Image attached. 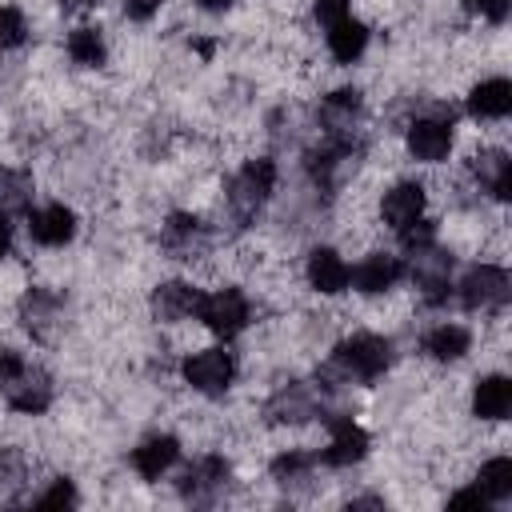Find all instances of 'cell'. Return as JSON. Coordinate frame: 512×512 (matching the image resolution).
I'll return each instance as SVG.
<instances>
[{
	"mask_svg": "<svg viewBox=\"0 0 512 512\" xmlns=\"http://www.w3.org/2000/svg\"><path fill=\"white\" fill-rule=\"evenodd\" d=\"M400 260L396 256H368L360 268H356V288L360 292H384L400 280Z\"/></svg>",
	"mask_w": 512,
	"mask_h": 512,
	"instance_id": "obj_16",
	"label": "cell"
},
{
	"mask_svg": "<svg viewBox=\"0 0 512 512\" xmlns=\"http://www.w3.org/2000/svg\"><path fill=\"white\" fill-rule=\"evenodd\" d=\"M364 44H368V32H364V24H356V20H340V24H332L328 28V52L340 60V64H352V60H360V52H364Z\"/></svg>",
	"mask_w": 512,
	"mask_h": 512,
	"instance_id": "obj_14",
	"label": "cell"
},
{
	"mask_svg": "<svg viewBox=\"0 0 512 512\" xmlns=\"http://www.w3.org/2000/svg\"><path fill=\"white\" fill-rule=\"evenodd\" d=\"M472 112L476 116H484V120H504L508 116V108H512V84L508 80H484V84H476V92H472Z\"/></svg>",
	"mask_w": 512,
	"mask_h": 512,
	"instance_id": "obj_12",
	"label": "cell"
},
{
	"mask_svg": "<svg viewBox=\"0 0 512 512\" xmlns=\"http://www.w3.org/2000/svg\"><path fill=\"white\" fill-rule=\"evenodd\" d=\"M24 376V360L16 352H0V380H16Z\"/></svg>",
	"mask_w": 512,
	"mask_h": 512,
	"instance_id": "obj_25",
	"label": "cell"
},
{
	"mask_svg": "<svg viewBox=\"0 0 512 512\" xmlns=\"http://www.w3.org/2000/svg\"><path fill=\"white\" fill-rule=\"evenodd\" d=\"M272 180H276V164H272V160H252V164H244V172L236 176L232 200H236L240 208H256V204L272 192Z\"/></svg>",
	"mask_w": 512,
	"mask_h": 512,
	"instance_id": "obj_7",
	"label": "cell"
},
{
	"mask_svg": "<svg viewBox=\"0 0 512 512\" xmlns=\"http://www.w3.org/2000/svg\"><path fill=\"white\" fill-rule=\"evenodd\" d=\"M460 296H464V304H468V308L504 304V300H508V272H504V268L484 264V268L468 272V280L460 284Z\"/></svg>",
	"mask_w": 512,
	"mask_h": 512,
	"instance_id": "obj_4",
	"label": "cell"
},
{
	"mask_svg": "<svg viewBox=\"0 0 512 512\" xmlns=\"http://www.w3.org/2000/svg\"><path fill=\"white\" fill-rule=\"evenodd\" d=\"M308 280H312V288H316V292L336 296V292H344V288H348L352 272H348V264H344L336 252L320 248V252H312V260H308Z\"/></svg>",
	"mask_w": 512,
	"mask_h": 512,
	"instance_id": "obj_9",
	"label": "cell"
},
{
	"mask_svg": "<svg viewBox=\"0 0 512 512\" xmlns=\"http://www.w3.org/2000/svg\"><path fill=\"white\" fill-rule=\"evenodd\" d=\"M472 408L480 420H504L508 408H512V384L504 376H484L476 384V396H472Z\"/></svg>",
	"mask_w": 512,
	"mask_h": 512,
	"instance_id": "obj_11",
	"label": "cell"
},
{
	"mask_svg": "<svg viewBox=\"0 0 512 512\" xmlns=\"http://www.w3.org/2000/svg\"><path fill=\"white\" fill-rule=\"evenodd\" d=\"M480 492H484L488 500L512 496V460H508V456H496V460H488V464L480 468Z\"/></svg>",
	"mask_w": 512,
	"mask_h": 512,
	"instance_id": "obj_18",
	"label": "cell"
},
{
	"mask_svg": "<svg viewBox=\"0 0 512 512\" xmlns=\"http://www.w3.org/2000/svg\"><path fill=\"white\" fill-rule=\"evenodd\" d=\"M196 304H200V292L188 288V284H164L152 296V308H156L160 320H184V316L196 312Z\"/></svg>",
	"mask_w": 512,
	"mask_h": 512,
	"instance_id": "obj_15",
	"label": "cell"
},
{
	"mask_svg": "<svg viewBox=\"0 0 512 512\" xmlns=\"http://www.w3.org/2000/svg\"><path fill=\"white\" fill-rule=\"evenodd\" d=\"M344 16H348V0H316V20H320L324 28L340 24Z\"/></svg>",
	"mask_w": 512,
	"mask_h": 512,
	"instance_id": "obj_22",
	"label": "cell"
},
{
	"mask_svg": "<svg viewBox=\"0 0 512 512\" xmlns=\"http://www.w3.org/2000/svg\"><path fill=\"white\" fill-rule=\"evenodd\" d=\"M340 360H344L356 376L372 380V376H380V372L388 368V340H384V336H368V332H360V336H352V340L344 344Z\"/></svg>",
	"mask_w": 512,
	"mask_h": 512,
	"instance_id": "obj_3",
	"label": "cell"
},
{
	"mask_svg": "<svg viewBox=\"0 0 512 512\" xmlns=\"http://www.w3.org/2000/svg\"><path fill=\"white\" fill-rule=\"evenodd\" d=\"M364 452H368V436L352 420H336L332 424V444L324 448V464L344 468V464H356Z\"/></svg>",
	"mask_w": 512,
	"mask_h": 512,
	"instance_id": "obj_10",
	"label": "cell"
},
{
	"mask_svg": "<svg viewBox=\"0 0 512 512\" xmlns=\"http://www.w3.org/2000/svg\"><path fill=\"white\" fill-rule=\"evenodd\" d=\"M200 4H204V8H228L232 0H200Z\"/></svg>",
	"mask_w": 512,
	"mask_h": 512,
	"instance_id": "obj_27",
	"label": "cell"
},
{
	"mask_svg": "<svg viewBox=\"0 0 512 512\" xmlns=\"http://www.w3.org/2000/svg\"><path fill=\"white\" fill-rule=\"evenodd\" d=\"M68 56H72L76 64H88V68H96V64L104 60V44H100V32H96V28H76V32L68 36Z\"/></svg>",
	"mask_w": 512,
	"mask_h": 512,
	"instance_id": "obj_19",
	"label": "cell"
},
{
	"mask_svg": "<svg viewBox=\"0 0 512 512\" xmlns=\"http://www.w3.org/2000/svg\"><path fill=\"white\" fill-rule=\"evenodd\" d=\"M424 348H428L436 360H456V356H464V352H468V332H464V328H456V324H440V328H432V332H428Z\"/></svg>",
	"mask_w": 512,
	"mask_h": 512,
	"instance_id": "obj_17",
	"label": "cell"
},
{
	"mask_svg": "<svg viewBox=\"0 0 512 512\" xmlns=\"http://www.w3.org/2000/svg\"><path fill=\"white\" fill-rule=\"evenodd\" d=\"M420 208H424V188H420V184H396V188L384 192V204H380L384 220H388L396 232H400L404 224H412V220L420 216Z\"/></svg>",
	"mask_w": 512,
	"mask_h": 512,
	"instance_id": "obj_8",
	"label": "cell"
},
{
	"mask_svg": "<svg viewBox=\"0 0 512 512\" xmlns=\"http://www.w3.org/2000/svg\"><path fill=\"white\" fill-rule=\"evenodd\" d=\"M128 20H152L160 12V0H124Z\"/></svg>",
	"mask_w": 512,
	"mask_h": 512,
	"instance_id": "obj_23",
	"label": "cell"
},
{
	"mask_svg": "<svg viewBox=\"0 0 512 512\" xmlns=\"http://www.w3.org/2000/svg\"><path fill=\"white\" fill-rule=\"evenodd\" d=\"M448 148H452V132H448L444 120H416V124L408 128V152H412L416 160L436 164V160L448 156Z\"/></svg>",
	"mask_w": 512,
	"mask_h": 512,
	"instance_id": "obj_5",
	"label": "cell"
},
{
	"mask_svg": "<svg viewBox=\"0 0 512 512\" xmlns=\"http://www.w3.org/2000/svg\"><path fill=\"white\" fill-rule=\"evenodd\" d=\"M196 316H200L212 332L236 336V332L248 324V300H244L236 288H220V292H212V296H200Z\"/></svg>",
	"mask_w": 512,
	"mask_h": 512,
	"instance_id": "obj_1",
	"label": "cell"
},
{
	"mask_svg": "<svg viewBox=\"0 0 512 512\" xmlns=\"http://www.w3.org/2000/svg\"><path fill=\"white\" fill-rule=\"evenodd\" d=\"M184 380L196 392H224L232 380V356L224 348H204L184 360Z\"/></svg>",
	"mask_w": 512,
	"mask_h": 512,
	"instance_id": "obj_2",
	"label": "cell"
},
{
	"mask_svg": "<svg viewBox=\"0 0 512 512\" xmlns=\"http://www.w3.org/2000/svg\"><path fill=\"white\" fill-rule=\"evenodd\" d=\"M60 4H88V0H60Z\"/></svg>",
	"mask_w": 512,
	"mask_h": 512,
	"instance_id": "obj_28",
	"label": "cell"
},
{
	"mask_svg": "<svg viewBox=\"0 0 512 512\" xmlns=\"http://www.w3.org/2000/svg\"><path fill=\"white\" fill-rule=\"evenodd\" d=\"M24 40V16L16 8H0V48H12Z\"/></svg>",
	"mask_w": 512,
	"mask_h": 512,
	"instance_id": "obj_21",
	"label": "cell"
},
{
	"mask_svg": "<svg viewBox=\"0 0 512 512\" xmlns=\"http://www.w3.org/2000/svg\"><path fill=\"white\" fill-rule=\"evenodd\" d=\"M8 244H12V228H8V216L0 212V256L8 252Z\"/></svg>",
	"mask_w": 512,
	"mask_h": 512,
	"instance_id": "obj_26",
	"label": "cell"
},
{
	"mask_svg": "<svg viewBox=\"0 0 512 512\" xmlns=\"http://www.w3.org/2000/svg\"><path fill=\"white\" fill-rule=\"evenodd\" d=\"M172 460H176V440H172V436H152V440H144V444L132 452V468H136L144 480H156Z\"/></svg>",
	"mask_w": 512,
	"mask_h": 512,
	"instance_id": "obj_13",
	"label": "cell"
},
{
	"mask_svg": "<svg viewBox=\"0 0 512 512\" xmlns=\"http://www.w3.org/2000/svg\"><path fill=\"white\" fill-rule=\"evenodd\" d=\"M400 236H404V248L420 256V252H428V248H432V240H436V228H432L428 220H420V216H416L412 224H404V228H400Z\"/></svg>",
	"mask_w": 512,
	"mask_h": 512,
	"instance_id": "obj_20",
	"label": "cell"
},
{
	"mask_svg": "<svg viewBox=\"0 0 512 512\" xmlns=\"http://www.w3.org/2000/svg\"><path fill=\"white\" fill-rule=\"evenodd\" d=\"M72 228H76V216H72L64 204H48V208H40V212L28 216L32 240H36V244H48V248L72 240Z\"/></svg>",
	"mask_w": 512,
	"mask_h": 512,
	"instance_id": "obj_6",
	"label": "cell"
},
{
	"mask_svg": "<svg viewBox=\"0 0 512 512\" xmlns=\"http://www.w3.org/2000/svg\"><path fill=\"white\" fill-rule=\"evenodd\" d=\"M72 500H76V492H72V484H68V480H60L48 496H40V504H44V508H52V504H72Z\"/></svg>",
	"mask_w": 512,
	"mask_h": 512,
	"instance_id": "obj_24",
	"label": "cell"
}]
</instances>
